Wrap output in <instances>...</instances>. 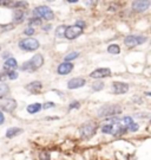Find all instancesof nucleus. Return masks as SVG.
I'll list each match as a JSON object with an SVG mask.
<instances>
[{
  "instance_id": "f257e3e1",
  "label": "nucleus",
  "mask_w": 151,
  "mask_h": 160,
  "mask_svg": "<svg viewBox=\"0 0 151 160\" xmlns=\"http://www.w3.org/2000/svg\"><path fill=\"white\" fill-rule=\"evenodd\" d=\"M43 64H44V57H43V55L38 53V55H34L30 61L25 62L21 65L20 69H21L22 71H30V72H32V71H35V70H38L39 68H41Z\"/></svg>"
},
{
  "instance_id": "f03ea898",
  "label": "nucleus",
  "mask_w": 151,
  "mask_h": 160,
  "mask_svg": "<svg viewBox=\"0 0 151 160\" xmlns=\"http://www.w3.org/2000/svg\"><path fill=\"white\" fill-rule=\"evenodd\" d=\"M122 113V107L118 104H104L98 109L99 118H111Z\"/></svg>"
},
{
  "instance_id": "7ed1b4c3",
  "label": "nucleus",
  "mask_w": 151,
  "mask_h": 160,
  "mask_svg": "<svg viewBox=\"0 0 151 160\" xmlns=\"http://www.w3.org/2000/svg\"><path fill=\"white\" fill-rule=\"evenodd\" d=\"M40 46L38 39L32 38V37H28L19 42V48L24 50V51H35Z\"/></svg>"
},
{
  "instance_id": "20e7f679",
  "label": "nucleus",
  "mask_w": 151,
  "mask_h": 160,
  "mask_svg": "<svg viewBox=\"0 0 151 160\" xmlns=\"http://www.w3.org/2000/svg\"><path fill=\"white\" fill-rule=\"evenodd\" d=\"M33 13L35 16H38V18L41 17V18H44L45 20H49V22L54 19V13H53V11L51 10L50 7H47V6L35 7L33 10Z\"/></svg>"
},
{
  "instance_id": "39448f33",
  "label": "nucleus",
  "mask_w": 151,
  "mask_h": 160,
  "mask_svg": "<svg viewBox=\"0 0 151 160\" xmlns=\"http://www.w3.org/2000/svg\"><path fill=\"white\" fill-rule=\"evenodd\" d=\"M96 131H97V126L92 122H87V123H84L82 125L80 128H79V133H80V137L83 139H90L92 138L96 134Z\"/></svg>"
},
{
  "instance_id": "423d86ee",
  "label": "nucleus",
  "mask_w": 151,
  "mask_h": 160,
  "mask_svg": "<svg viewBox=\"0 0 151 160\" xmlns=\"http://www.w3.org/2000/svg\"><path fill=\"white\" fill-rule=\"evenodd\" d=\"M146 40H148V37H145V36H128L124 39V44L128 48H134V46L145 43Z\"/></svg>"
},
{
  "instance_id": "0eeeda50",
  "label": "nucleus",
  "mask_w": 151,
  "mask_h": 160,
  "mask_svg": "<svg viewBox=\"0 0 151 160\" xmlns=\"http://www.w3.org/2000/svg\"><path fill=\"white\" fill-rule=\"evenodd\" d=\"M80 34H83V30L77 28L76 25H72V26H67L66 28L65 33H64V38L72 40V39H76L77 37H79Z\"/></svg>"
},
{
  "instance_id": "6e6552de",
  "label": "nucleus",
  "mask_w": 151,
  "mask_h": 160,
  "mask_svg": "<svg viewBox=\"0 0 151 160\" xmlns=\"http://www.w3.org/2000/svg\"><path fill=\"white\" fill-rule=\"evenodd\" d=\"M151 5L150 0H137V1H134L132 2V10L134 12H144L149 8V6Z\"/></svg>"
},
{
  "instance_id": "1a4fd4ad",
  "label": "nucleus",
  "mask_w": 151,
  "mask_h": 160,
  "mask_svg": "<svg viewBox=\"0 0 151 160\" xmlns=\"http://www.w3.org/2000/svg\"><path fill=\"white\" fill-rule=\"evenodd\" d=\"M0 108L6 113H13L17 108V102L13 98H8V100H5L0 103Z\"/></svg>"
},
{
  "instance_id": "9d476101",
  "label": "nucleus",
  "mask_w": 151,
  "mask_h": 160,
  "mask_svg": "<svg viewBox=\"0 0 151 160\" xmlns=\"http://www.w3.org/2000/svg\"><path fill=\"white\" fill-rule=\"evenodd\" d=\"M111 76V70L109 68H101V69H96L95 71H92L90 74V77L92 78H104V77H110Z\"/></svg>"
},
{
  "instance_id": "9b49d317",
  "label": "nucleus",
  "mask_w": 151,
  "mask_h": 160,
  "mask_svg": "<svg viewBox=\"0 0 151 160\" xmlns=\"http://www.w3.org/2000/svg\"><path fill=\"white\" fill-rule=\"evenodd\" d=\"M112 92L116 95H120V94H126L129 90V84L123 83V82H113L112 83Z\"/></svg>"
},
{
  "instance_id": "f8f14e48",
  "label": "nucleus",
  "mask_w": 151,
  "mask_h": 160,
  "mask_svg": "<svg viewBox=\"0 0 151 160\" xmlns=\"http://www.w3.org/2000/svg\"><path fill=\"white\" fill-rule=\"evenodd\" d=\"M86 84V81H85L84 77H74V78H71V80L67 82V88L68 89H78V88H82Z\"/></svg>"
},
{
  "instance_id": "ddd939ff",
  "label": "nucleus",
  "mask_w": 151,
  "mask_h": 160,
  "mask_svg": "<svg viewBox=\"0 0 151 160\" xmlns=\"http://www.w3.org/2000/svg\"><path fill=\"white\" fill-rule=\"evenodd\" d=\"M25 88H26V90H28L31 94H39V92H41V89H43V84H41L40 81H33V82L28 83Z\"/></svg>"
},
{
  "instance_id": "4468645a",
  "label": "nucleus",
  "mask_w": 151,
  "mask_h": 160,
  "mask_svg": "<svg viewBox=\"0 0 151 160\" xmlns=\"http://www.w3.org/2000/svg\"><path fill=\"white\" fill-rule=\"evenodd\" d=\"M73 70V64L70 63V62H64V63L59 64V67L57 69L58 74L59 75H67L70 74Z\"/></svg>"
},
{
  "instance_id": "2eb2a0df",
  "label": "nucleus",
  "mask_w": 151,
  "mask_h": 160,
  "mask_svg": "<svg viewBox=\"0 0 151 160\" xmlns=\"http://www.w3.org/2000/svg\"><path fill=\"white\" fill-rule=\"evenodd\" d=\"M22 129L21 128H18V127H11V128H8L7 131H6V138H8V139H12V138L17 137L19 134H21L22 133Z\"/></svg>"
},
{
  "instance_id": "dca6fc26",
  "label": "nucleus",
  "mask_w": 151,
  "mask_h": 160,
  "mask_svg": "<svg viewBox=\"0 0 151 160\" xmlns=\"http://www.w3.org/2000/svg\"><path fill=\"white\" fill-rule=\"evenodd\" d=\"M24 19H25V13L22 10H16L13 12V22L14 23L20 24L24 22Z\"/></svg>"
},
{
  "instance_id": "f3484780",
  "label": "nucleus",
  "mask_w": 151,
  "mask_h": 160,
  "mask_svg": "<svg viewBox=\"0 0 151 160\" xmlns=\"http://www.w3.org/2000/svg\"><path fill=\"white\" fill-rule=\"evenodd\" d=\"M4 68L6 69V70H14V69L18 68V63L17 61L14 59L13 57H10L6 59L5 64H4Z\"/></svg>"
},
{
  "instance_id": "a211bd4d",
  "label": "nucleus",
  "mask_w": 151,
  "mask_h": 160,
  "mask_svg": "<svg viewBox=\"0 0 151 160\" xmlns=\"http://www.w3.org/2000/svg\"><path fill=\"white\" fill-rule=\"evenodd\" d=\"M27 112L30 114H35V113H38L40 109H41V104L40 103H32V104H30L27 106Z\"/></svg>"
},
{
  "instance_id": "6ab92c4d",
  "label": "nucleus",
  "mask_w": 151,
  "mask_h": 160,
  "mask_svg": "<svg viewBox=\"0 0 151 160\" xmlns=\"http://www.w3.org/2000/svg\"><path fill=\"white\" fill-rule=\"evenodd\" d=\"M10 92V87L6 83H0V98H4V97Z\"/></svg>"
},
{
  "instance_id": "aec40b11",
  "label": "nucleus",
  "mask_w": 151,
  "mask_h": 160,
  "mask_svg": "<svg viewBox=\"0 0 151 160\" xmlns=\"http://www.w3.org/2000/svg\"><path fill=\"white\" fill-rule=\"evenodd\" d=\"M107 52L112 53V55H118L120 52V48L117 44H111V45H109V48H107Z\"/></svg>"
},
{
  "instance_id": "412c9836",
  "label": "nucleus",
  "mask_w": 151,
  "mask_h": 160,
  "mask_svg": "<svg viewBox=\"0 0 151 160\" xmlns=\"http://www.w3.org/2000/svg\"><path fill=\"white\" fill-rule=\"evenodd\" d=\"M28 25H30V28H32V26H40L41 25V18H38V17L31 18L28 20Z\"/></svg>"
},
{
  "instance_id": "4be33fe9",
  "label": "nucleus",
  "mask_w": 151,
  "mask_h": 160,
  "mask_svg": "<svg viewBox=\"0 0 151 160\" xmlns=\"http://www.w3.org/2000/svg\"><path fill=\"white\" fill-rule=\"evenodd\" d=\"M13 30V24H0V34Z\"/></svg>"
},
{
  "instance_id": "5701e85b",
  "label": "nucleus",
  "mask_w": 151,
  "mask_h": 160,
  "mask_svg": "<svg viewBox=\"0 0 151 160\" xmlns=\"http://www.w3.org/2000/svg\"><path fill=\"white\" fill-rule=\"evenodd\" d=\"M65 30H66V26H64V25L58 26V28H57V30H56V36H57V37H59V38H64Z\"/></svg>"
},
{
  "instance_id": "b1692460",
  "label": "nucleus",
  "mask_w": 151,
  "mask_h": 160,
  "mask_svg": "<svg viewBox=\"0 0 151 160\" xmlns=\"http://www.w3.org/2000/svg\"><path fill=\"white\" fill-rule=\"evenodd\" d=\"M104 86H105L104 82H99V81H98V82H95V83L92 84V89H93L95 92H99V90H101V89L104 88Z\"/></svg>"
},
{
  "instance_id": "393cba45",
  "label": "nucleus",
  "mask_w": 151,
  "mask_h": 160,
  "mask_svg": "<svg viewBox=\"0 0 151 160\" xmlns=\"http://www.w3.org/2000/svg\"><path fill=\"white\" fill-rule=\"evenodd\" d=\"M79 56V52H70L67 56H65V62H70V61H72V59H76V58Z\"/></svg>"
},
{
  "instance_id": "a878e982",
  "label": "nucleus",
  "mask_w": 151,
  "mask_h": 160,
  "mask_svg": "<svg viewBox=\"0 0 151 160\" xmlns=\"http://www.w3.org/2000/svg\"><path fill=\"white\" fill-rule=\"evenodd\" d=\"M18 72L14 70H7V80H17Z\"/></svg>"
},
{
  "instance_id": "bb28decb",
  "label": "nucleus",
  "mask_w": 151,
  "mask_h": 160,
  "mask_svg": "<svg viewBox=\"0 0 151 160\" xmlns=\"http://www.w3.org/2000/svg\"><path fill=\"white\" fill-rule=\"evenodd\" d=\"M39 160H51V155L47 151H43L39 154Z\"/></svg>"
},
{
  "instance_id": "cd10ccee",
  "label": "nucleus",
  "mask_w": 151,
  "mask_h": 160,
  "mask_svg": "<svg viewBox=\"0 0 151 160\" xmlns=\"http://www.w3.org/2000/svg\"><path fill=\"white\" fill-rule=\"evenodd\" d=\"M138 128H139L138 123H136V122H132L131 125H129V126L126 127V131H129V132H137V131H138Z\"/></svg>"
},
{
  "instance_id": "c85d7f7f",
  "label": "nucleus",
  "mask_w": 151,
  "mask_h": 160,
  "mask_svg": "<svg viewBox=\"0 0 151 160\" xmlns=\"http://www.w3.org/2000/svg\"><path fill=\"white\" fill-rule=\"evenodd\" d=\"M134 121H132V118L131 116H124L123 118V123L125 127H128L129 125H131Z\"/></svg>"
},
{
  "instance_id": "c756f323",
  "label": "nucleus",
  "mask_w": 151,
  "mask_h": 160,
  "mask_svg": "<svg viewBox=\"0 0 151 160\" xmlns=\"http://www.w3.org/2000/svg\"><path fill=\"white\" fill-rule=\"evenodd\" d=\"M24 33L26 34V36H32V34H34V29L33 28H27V29L24 30Z\"/></svg>"
},
{
  "instance_id": "7c9ffc66",
  "label": "nucleus",
  "mask_w": 151,
  "mask_h": 160,
  "mask_svg": "<svg viewBox=\"0 0 151 160\" xmlns=\"http://www.w3.org/2000/svg\"><path fill=\"white\" fill-rule=\"evenodd\" d=\"M74 108H76V109L80 108V103L76 101V102H72L71 104H70V106H68V109H70V110H71V109H74Z\"/></svg>"
},
{
  "instance_id": "2f4dec72",
  "label": "nucleus",
  "mask_w": 151,
  "mask_h": 160,
  "mask_svg": "<svg viewBox=\"0 0 151 160\" xmlns=\"http://www.w3.org/2000/svg\"><path fill=\"white\" fill-rule=\"evenodd\" d=\"M85 22H83V20H78V22H76V26L77 28H79V29H82V30H84L85 28Z\"/></svg>"
},
{
  "instance_id": "473e14b6",
  "label": "nucleus",
  "mask_w": 151,
  "mask_h": 160,
  "mask_svg": "<svg viewBox=\"0 0 151 160\" xmlns=\"http://www.w3.org/2000/svg\"><path fill=\"white\" fill-rule=\"evenodd\" d=\"M54 106H56V104H54L53 102H46L44 106H43V108H44V109H50V108H53Z\"/></svg>"
},
{
  "instance_id": "72a5a7b5",
  "label": "nucleus",
  "mask_w": 151,
  "mask_h": 160,
  "mask_svg": "<svg viewBox=\"0 0 151 160\" xmlns=\"http://www.w3.org/2000/svg\"><path fill=\"white\" fill-rule=\"evenodd\" d=\"M6 80H7V71H4L0 74V81H1V83H4V81Z\"/></svg>"
},
{
  "instance_id": "f704fd0d",
  "label": "nucleus",
  "mask_w": 151,
  "mask_h": 160,
  "mask_svg": "<svg viewBox=\"0 0 151 160\" xmlns=\"http://www.w3.org/2000/svg\"><path fill=\"white\" fill-rule=\"evenodd\" d=\"M4 122H5V116H4V114H2V112L0 110V126L4 125Z\"/></svg>"
},
{
  "instance_id": "c9c22d12",
  "label": "nucleus",
  "mask_w": 151,
  "mask_h": 160,
  "mask_svg": "<svg viewBox=\"0 0 151 160\" xmlns=\"http://www.w3.org/2000/svg\"><path fill=\"white\" fill-rule=\"evenodd\" d=\"M51 28H52L51 25H46V26H44V31H50Z\"/></svg>"
},
{
  "instance_id": "e433bc0d",
  "label": "nucleus",
  "mask_w": 151,
  "mask_h": 160,
  "mask_svg": "<svg viewBox=\"0 0 151 160\" xmlns=\"http://www.w3.org/2000/svg\"><path fill=\"white\" fill-rule=\"evenodd\" d=\"M2 57H4V58H8V53H7V52H6L5 55H4V56H2Z\"/></svg>"
}]
</instances>
